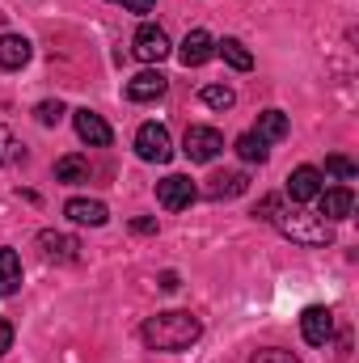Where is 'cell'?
I'll use <instances>...</instances> for the list:
<instances>
[{
	"mask_svg": "<svg viewBox=\"0 0 359 363\" xmlns=\"http://www.w3.org/2000/svg\"><path fill=\"white\" fill-rule=\"evenodd\" d=\"M140 334H144V342H148L153 351H186V347H194V342H199V334H203V321H199L194 313L170 308V313H157V317H148Z\"/></svg>",
	"mask_w": 359,
	"mask_h": 363,
	"instance_id": "obj_1",
	"label": "cell"
},
{
	"mask_svg": "<svg viewBox=\"0 0 359 363\" xmlns=\"http://www.w3.org/2000/svg\"><path fill=\"white\" fill-rule=\"evenodd\" d=\"M283 237H292L296 245H330L334 241V228L321 220V216H309V211H275V220H270Z\"/></svg>",
	"mask_w": 359,
	"mask_h": 363,
	"instance_id": "obj_2",
	"label": "cell"
},
{
	"mask_svg": "<svg viewBox=\"0 0 359 363\" xmlns=\"http://www.w3.org/2000/svg\"><path fill=\"white\" fill-rule=\"evenodd\" d=\"M182 152H186L194 165H211V161L224 152V135H220L216 127L194 123V127H186V135H182Z\"/></svg>",
	"mask_w": 359,
	"mask_h": 363,
	"instance_id": "obj_3",
	"label": "cell"
},
{
	"mask_svg": "<svg viewBox=\"0 0 359 363\" xmlns=\"http://www.w3.org/2000/svg\"><path fill=\"white\" fill-rule=\"evenodd\" d=\"M136 152H140V161H148V165H165V161L174 157V140H170V131H165L161 123H144V127L136 131Z\"/></svg>",
	"mask_w": 359,
	"mask_h": 363,
	"instance_id": "obj_4",
	"label": "cell"
},
{
	"mask_svg": "<svg viewBox=\"0 0 359 363\" xmlns=\"http://www.w3.org/2000/svg\"><path fill=\"white\" fill-rule=\"evenodd\" d=\"M131 51H136V60H144V64H161L174 47H170V34H165L161 26L144 21V26L136 30V38H131Z\"/></svg>",
	"mask_w": 359,
	"mask_h": 363,
	"instance_id": "obj_5",
	"label": "cell"
},
{
	"mask_svg": "<svg viewBox=\"0 0 359 363\" xmlns=\"http://www.w3.org/2000/svg\"><path fill=\"white\" fill-rule=\"evenodd\" d=\"M194 199H199V186L186 178V174H170V178L157 182V203L165 211H186Z\"/></svg>",
	"mask_w": 359,
	"mask_h": 363,
	"instance_id": "obj_6",
	"label": "cell"
},
{
	"mask_svg": "<svg viewBox=\"0 0 359 363\" xmlns=\"http://www.w3.org/2000/svg\"><path fill=\"white\" fill-rule=\"evenodd\" d=\"M300 334H304L309 347H326V342L334 338V313H330L326 304L304 308V313H300Z\"/></svg>",
	"mask_w": 359,
	"mask_h": 363,
	"instance_id": "obj_7",
	"label": "cell"
},
{
	"mask_svg": "<svg viewBox=\"0 0 359 363\" xmlns=\"http://www.w3.org/2000/svg\"><path fill=\"white\" fill-rule=\"evenodd\" d=\"M317 216L326 220V224H334V220H351V211H355V194H351V186H330V190H321L317 194Z\"/></svg>",
	"mask_w": 359,
	"mask_h": 363,
	"instance_id": "obj_8",
	"label": "cell"
},
{
	"mask_svg": "<svg viewBox=\"0 0 359 363\" xmlns=\"http://www.w3.org/2000/svg\"><path fill=\"white\" fill-rule=\"evenodd\" d=\"M38 250H43V258L47 262H60V267H68V262H77L81 258V241L77 237H68V233H38Z\"/></svg>",
	"mask_w": 359,
	"mask_h": 363,
	"instance_id": "obj_9",
	"label": "cell"
},
{
	"mask_svg": "<svg viewBox=\"0 0 359 363\" xmlns=\"http://www.w3.org/2000/svg\"><path fill=\"white\" fill-rule=\"evenodd\" d=\"M321 190H326V182H321V169H313V165H300L287 174V199L292 203H313Z\"/></svg>",
	"mask_w": 359,
	"mask_h": 363,
	"instance_id": "obj_10",
	"label": "cell"
},
{
	"mask_svg": "<svg viewBox=\"0 0 359 363\" xmlns=\"http://www.w3.org/2000/svg\"><path fill=\"white\" fill-rule=\"evenodd\" d=\"M211 55H216V38H211L207 30H190V34L182 38V47H178V60L186 64V68H203Z\"/></svg>",
	"mask_w": 359,
	"mask_h": 363,
	"instance_id": "obj_11",
	"label": "cell"
},
{
	"mask_svg": "<svg viewBox=\"0 0 359 363\" xmlns=\"http://www.w3.org/2000/svg\"><path fill=\"white\" fill-rule=\"evenodd\" d=\"M165 89H170V77L148 68V72L127 81V101H157V97H165Z\"/></svg>",
	"mask_w": 359,
	"mask_h": 363,
	"instance_id": "obj_12",
	"label": "cell"
},
{
	"mask_svg": "<svg viewBox=\"0 0 359 363\" xmlns=\"http://www.w3.org/2000/svg\"><path fill=\"white\" fill-rule=\"evenodd\" d=\"M72 123H77V135H81L89 148H106V144L114 140L110 123H106L101 114H93V110H77V114H72Z\"/></svg>",
	"mask_w": 359,
	"mask_h": 363,
	"instance_id": "obj_13",
	"label": "cell"
},
{
	"mask_svg": "<svg viewBox=\"0 0 359 363\" xmlns=\"http://www.w3.org/2000/svg\"><path fill=\"white\" fill-rule=\"evenodd\" d=\"M64 216H68L72 224H85V228H101V224L110 220V211H106L101 199H68V203H64Z\"/></svg>",
	"mask_w": 359,
	"mask_h": 363,
	"instance_id": "obj_14",
	"label": "cell"
},
{
	"mask_svg": "<svg viewBox=\"0 0 359 363\" xmlns=\"http://www.w3.org/2000/svg\"><path fill=\"white\" fill-rule=\"evenodd\" d=\"M30 64V38L26 34H0V68L17 72Z\"/></svg>",
	"mask_w": 359,
	"mask_h": 363,
	"instance_id": "obj_15",
	"label": "cell"
},
{
	"mask_svg": "<svg viewBox=\"0 0 359 363\" xmlns=\"http://www.w3.org/2000/svg\"><path fill=\"white\" fill-rule=\"evenodd\" d=\"M55 182H64V186H81V182H89V161L77 157V152L60 157V161H55Z\"/></svg>",
	"mask_w": 359,
	"mask_h": 363,
	"instance_id": "obj_16",
	"label": "cell"
},
{
	"mask_svg": "<svg viewBox=\"0 0 359 363\" xmlns=\"http://www.w3.org/2000/svg\"><path fill=\"white\" fill-rule=\"evenodd\" d=\"M216 55H224V64L237 68V72H250V68H254V55H250V47H245L241 38H224V43H216Z\"/></svg>",
	"mask_w": 359,
	"mask_h": 363,
	"instance_id": "obj_17",
	"label": "cell"
},
{
	"mask_svg": "<svg viewBox=\"0 0 359 363\" xmlns=\"http://www.w3.org/2000/svg\"><path fill=\"white\" fill-rule=\"evenodd\" d=\"M21 287V258L17 250H0V296H13Z\"/></svg>",
	"mask_w": 359,
	"mask_h": 363,
	"instance_id": "obj_18",
	"label": "cell"
},
{
	"mask_svg": "<svg viewBox=\"0 0 359 363\" xmlns=\"http://www.w3.org/2000/svg\"><path fill=\"white\" fill-rule=\"evenodd\" d=\"M237 157L250 161V165H263V161L270 157V144L258 135V131H245V135H237Z\"/></svg>",
	"mask_w": 359,
	"mask_h": 363,
	"instance_id": "obj_19",
	"label": "cell"
},
{
	"mask_svg": "<svg viewBox=\"0 0 359 363\" xmlns=\"http://www.w3.org/2000/svg\"><path fill=\"white\" fill-rule=\"evenodd\" d=\"M245 190H250V178L245 174H220V178H211V186H207V199H237Z\"/></svg>",
	"mask_w": 359,
	"mask_h": 363,
	"instance_id": "obj_20",
	"label": "cell"
},
{
	"mask_svg": "<svg viewBox=\"0 0 359 363\" xmlns=\"http://www.w3.org/2000/svg\"><path fill=\"white\" fill-rule=\"evenodd\" d=\"M292 127H287V114L283 110H263L258 114V135L267 140V144H275V140H283Z\"/></svg>",
	"mask_w": 359,
	"mask_h": 363,
	"instance_id": "obj_21",
	"label": "cell"
},
{
	"mask_svg": "<svg viewBox=\"0 0 359 363\" xmlns=\"http://www.w3.org/2000/svg\"><path fill=\"white\" fill-rule=\"evenodd\" d=\"M199 97H203V106H211V110H233V101H237V93L228 89V85H203Z\"/></svg>",
	"mask_w": 359,
	"mask_h": 363,
	"instance_id": "obj_22",
	"label": "cell"
},
{
	"mask_svg": "<svg viewBox=\"0 0 359 363\" xmlns=\"http://www.w3.org/2000/svg\"><path fill=\"white\" fill-rule=\"evenodd\" d=\"M326 174H334V178H343V182H355V161L351 157H343V152H334V157H326Z\"/></svg>",
	"mask_w": 359,
	"mask_h": 363,
	"instance_id": "obj_23",
	"label": "cell"
},
{
	"mask_svg": "<svg viewBox=\"0 0 359 363\" xmlns=\"http://www.w3.org/2000/svg\"><path fill=\"white\" fill-rule=\"evenodd\" d=\"M34 118L43 123V127H55L60 118H64V101L55 97V101H38V110H34Z\"/></svg>",
	"mask_w": 359,
	"mask_h": 363,
	"instance_id": "obj_24",
	"label": "cell"
},
{
	"mask_svg": "<svg viewBox=\"0 0 359 363\" xmlns=\"http://www.w3.org/2000/svg\"><path fill=\"white\" fill-rule=\"evenodd\" d=\"M254 363H300L292 351H279V347H267V351H258L254 355Z\"/></svg>",
	"mask_w": 359,
	"mask_h": 363,
	"instance_id": "obj_25",
	"label": "cell"
},
{
	"mask_svg": "<svg viewBox=\"0 0 359 363\" xmlns=\"http://www.w3.org/2000/svg\"><path fill=\"white\" fill-rule=\"evenodd\" d=\"M13 161V131L0 123V165H9Z\"/></svg>",
	"mask_w": 359,
	"mask_h": 363,
	"instance_id": "obj_26",
	"label": "cell"
},
{
	"mask_svg": "<svg viewBox=\"0 0 359 363\" xmlns=\"http://www.w3.org/2000/svg\"><path fill=\"white\" fill-rule=\"evenodd\" d=\"M275 211H279V199H275V194H267V199L254 207V216H258V220H267V224L275 220Z\"/></svg>",
	"mask_w": 359,
	"mask_h": 363,
	"instance_id": "obj_27",
	"label": "cell"
},
{
	"mask_svg": "<svg viewBox=\"0 0 359 363\" xmlns=\"http://www.w3.org/2000/svg\"><path fill=\"white\" fill-rule=\"evenodd\" d=\"M114 4H123V9H127V13H140V17H148V13H153V4H157V0H114Z\"/></svg>",
	"mask_w": 359,
	"mask_h": 363,
	"instance_id": "obj_28",
	"label": "cell"
},
{
	"mask_svg": "<svg viewBox=\"0 0 359 363\" xmlns=\"http://www.w3.org/2000/svg\"><path fill=\"white\" fill-rule=\"evenodd\" d=\"M9 347H13V325L0 317V355H9Z\"/></svg>",
	"mask_w": 359,
	"mask_h": 363,
	"instance_id": "obj_29",
	"label": "cell"
},
{
	"mask_svg": "<svg viewBox=\"0 0 359 363\" xmlns=\"http://www.w3.org/2000/svg\"><path fill=\"white\" fill-rule=\"evenodd\" d=\"M131 233L148 237V233H157V220H131Z\"/></svg>",
	"mask_w": 359,
	"mask_h": 363,
	"instance_id": "obj_30",
	"label": "cell"
},
{
	"mask_svg": "<svg viewBox=\"0 0 359 363\" xmlns=\"http://www.w3.org/2000/svg\"><path fill=\"white\" fill-rule=\"evenodd\" d=\"M161 287H165V291H178V274L165 271V274H161Z\"/></svg>",
	"mask_w": 359,
	"mask_h": 363,
	"instance_id": "obj_31",
	"label": "cell"
}]
</instances>
